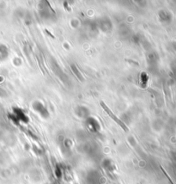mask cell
<instances>
[{"instance_id":"cell-1","label":"cell","mask_w":176,"mask_h":184,"mask_svg":"<svg viewBox=\"0 0 176 184\" xmlns=\"http://www.w3.org/2000/svg\"><path fill=\"white\" fill-rule=\"evenodd\" d=\"M100 104H101V106L102 107V109H103L104 110L106 111V113H107V114H108V115L109 116H110V117H111V118H112V119H113V120H114V121H115V122H116V123H117V124L119 125V127H122V129H123L124 131H126V132L128 131V128H127V126L125 125V123H124L123 121H121V120H119L117 116L113 114V112L111 111V109H110L107 106V105L104 103L103 101H100Z\"/></svg>"}]
</instances>
